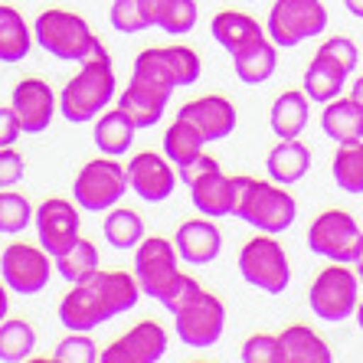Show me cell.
Returning a JSON list of instances; mask_svg holds the SVG:
<instances>
[{"label": "cell", "instance_id": "4", "mask_svg": "<svg viewBox=\"0 0 363 363\" xmlns=\"http://www.w3.org/2000/svg\"><path fill=\"white\" fill-rule=\"evenodd\" d=\"M33 40L40 43L50 56H56V60H62V62H82L101 46V40L92 33L89 20L72 13V10H62V7H50L36 17Z\"/></svg>", "mask_w": 363, "mask_h": 363}, {"label": "cell", "instance_id": "3", "mask_svg": "<svg viewBox=\"0 0 363 363\" xmlns=\"http://www.w3.org/2000/svg\"><path fill=\"white\" fill-rule=\"evenodd\" d=\"M115 89H118L115 66H111V56L105 50V43H101L89 60H82L79 72L69 79L66 89L60 92V115L69 125L95 121L111 105Z\"/></svg>", "mask_w": 363, "mask_h": 363}, {"label": "cell", "instance_id": "32", "mask_svg": "<svg viewBox=\"0 0 363 363\" xmlns=\"http://www.w3.org/2000/svg\"><path fill=\"white\" fill-rule=\"evenodd\" d=\"M203 147H206L203 135L186 118H180V115H177V121L164 131V157H167L177 170L186 167L190 161H196L203 154Z\"/></svg>", "mask_w": 363, "mask_h": 363}, {"label": "cell", "instance_id": "49", "mask_svg": "<svg viewBox=\"0 0 363 363\" xmlns=\"http://www.w3.org/2000/svg\"><path fill=\"white\" fill-rule=\"evenodd\" d=\"M354 318H357V324H360V330H363V298H360V304H357V311H354Z\"/></svg>", "mask_w": 363, "mask_h": 363}, {"label": "cell", "instance_id": "36", "mask_svg": "<svg viewBox=\"0 0 363 363\" xmlns=\"http://www.w3.org/2000/svg\"><path fill=\"white\" fill-rule=\"evenodd\" d=\"M334 184L344 194H363V141H350V144H337L334 164H330Z\"/></svg>", "mask_w": 363, "mask_h": 363}, {"label": "cell", "instance_id": "25", "mask_svg": "<svg viewBox=\"0 0 363 363\" xmlns=\"http://www.w3.org/2000/svg\"><path fill=\"white\" fill-rule=\"evenodd\" d=\"M233 69H236V79L245 85H262L275 76L279 69V46L269 40V33L259 36L255 43H249L245 50H239L233 56Z\"/></svg>", "mask_w": 363, "mask_h": 363}, {"label": "cell", "instance_id": "16", "mask_svg": "<svg viewBox=\"0 0 363 363\" xmlns=\"http://www.w3.org/2000/svg\"><path fill=\"white\" fill-rule=\"evenodd\" d=\"M128 170V186L141 196L144 203H164L177 190V167L157 151H138Z\"/></svg>", "mask_w": 363, "mask_h": 363}, {"label": "cell", "instance_id": "2", "mask_svg": "<svg viewBox=\"0 0 363 363\" xmlns=\"http://www.w3.org/2000/svg\"><path fill=\"white\" fill-rule=\"evenodd\" d=\"M233 216L259 233L279 236L295 226L298 200L288 194V186L275 180H255L249 174H239L233 177Z\"/></svg>", "mask_w": 363, "mask_h": 363}, {"label": "cell", "instance_id": "42", "mask_svg": "<svg viewBox=\"0 0 363 363\" xmlns=\"http://www.w3.org/2000/svg\"><path fill=\"white\" fill-rule=\"evenodd\" d=\"M200 291H203V285H200V281H196L194 275H184V272H180V275H177V279H174V281H170V288H167V291H164L161 298H157V301H161L170 314H177L180 308H184V304L190 301V298H196V295H200Z\"/></svg>", "mask_w": 363, "mask_h": 363}, {"label": "cell", "instance_id": "33", "mask_svg": "<svg viewBox=\"0 0 363 363\" xmlns=\"http://www.w3.org/2000/svg\"><path fill=\"white\" fill-rule=\"evenodd\" d=\"M52 265H56V272H60L69 285H79V281L92 279L95 272L101 269V259H99V249H95V242H89V239L79 236L76 242L66 249V252L52 259Z\"/></svg>", "mask_w": 363, "mask_h": 363}, {"label": "cell", "instance_id": "50", "mask_svg": "<svg viewBox=\"0 0 363 363\" xmlns=\"http://www.w3.org/2000/svg\"><path fill=\"white\" fill-rule=\"evenodd\" d=\"M249 4H252V0H249Z\"/></svg>", "mask_w": 363, "mask_h": 363}, {"label": "cell", "instance_id": "15", "mask_svg": "<svg viewBox=\"0 0 363 363\" xmlns=\"http://www.w3.org/2000/svg\"><path fill=\"white\" fill-rule=\"evenodd\" d=\"M170 350V337L161 324L141 321L101 350L99 363H157Z\"/></svg>", "mask_w": 363, "mask_h": 363}, {"label": "cell", "instance_id": "44", "mask_svg": "<svg viewBox=\"0 0 363 363\" xmlns=\"http://www.w3.org/2000/svg\"><path fill=\"white\" fill-rule=\"evenodd\" d=\"M20 135H23V125H20L17 111H13V108H4V105H0V147L17 144Z\"/></svg>", "mask_w": 363, "mask_h": 363}, {"label": "cell", "instance_id": "11", "mask_svg": "<svg viewBox=\"0 0 363 363\" xmlns=\"http://www.w3.org/2000/svg\"><path fill=\"white\" fill-rule=\"evenodd\" d=\"M174 328H177V337L194 350H210L213 344H220L223 330H226V304L220 298L203 288L196 298L180 308L174 314Z\"/></svg>", "mask_w": 363, "mask_h": 363}, {"label": "cell", "instance_id": "6", "mask_svg": "<svg viewBox=\"0 0 363 363\" xmlns=\"http://www.w3.org/2000/svg\"><path fill=\"white\" fill-rule=\"evenodd\" d=\"M308 304H311L314 318H321L324 324H340L347 318H354L357 304H360V279H357V272H350L344 262H330L311 281Z\"/></svg>", "mask_w": 363, "mask_h": 363}, {"label": "cell", "instance_id": "8", "mask_svg": "<svg viewBox=\"0 0 363 363\" xmlns=\"http://www.w3.org/2000/svg\"><path fill=\"white\" fill-rule=\"evenodd\" d=\"M328 30V7L321 0H275L269 10L265 33L279 50L301 46L311 36H321Z\"/></svg>", "mask_w": 363, "mask_h": 363}, {"label": "cell", "instance_id": "43", "mask_svg": "<svg viewBox=\"0 0 363 363\" xmlns=\"http://www.w3.org/2000/svg\"><path fill=\"white\" fill-rule=\"evenodd\" d=\"M26 174V161L23 154L10 144V147H0V190H7V186H17Z\"/></svg>", "mask_w": 363, "mask_h": 363}, {"label": "cell", "instance_id": "26", "mask_svg": "<svg viewBox=\"0 0 363 363\" xmlns=\"http://www.w3.org/2000/svg\"><path fill=\"white\" fill-rule=\"evenodd\" d=\"M321 131L337 144L363 141V108L357 105L350 95H337V99L324 101L321 111Z\"/></svg>", "mask_w": 363, "mask_h": 363}, {"label": "cell", "instance_id": "34", "mask_svg": "<svg viewBox=\"0 0 363 363\" xmlns=\"http://www.w3.org/2000/svg\"><path fill=\"white\" fill-rule=\"evenodd\" d=\"M344 85H347V72H340L337 66H330V62H324V60L314 56V60L308 62V69H304L301 92L311 101L324 105V101L337 99V95L344 92Z\"/></svg>", "mask_w": 363, "mask_h": 363}, {"label": "cell", "instance_id": "13", "mask_svg": "<svg viewBox=\"0 0 363 363\" xmlns=\"http://www.w3.org/2000/svg\"><path fill=\"white\" fill-rule=\"evenodd\" d=\"M177 275H180V255L174 249V242H167L164 236H144L135 245V279L141 285V295L157 301Z\"/></svg>", "mask_w": 363, "mask_h": 363}, {"label": "cell", "instance_id": "47", "mask_svg": "<svg viewBox=\"0 0 363 363\" xmlns=\"http://www.w3.org/2000/svg\"><path fill=\"white\" fill-rule=\"evenodd\" d=\"M344 7L354 13V17H360L363 20V0H344Z\"/></svg>", "mask_w": 363, "mask_h": 363}, {"label": "cell", "instance_id": "17", "mask_svg": "<svg viewBox=\"0 0 363 363\" xmlns=\"http://www.w3.org/2000/svg\"><path fill=\"white\" fill-rule=\"evenodd\" d=\"M10 108L17 111L26 135H43L52 125V115L60 111V95L43 79H20L13 99H10Z\"/></svg>", "mask_w": 363, "mask_h": 363}, {"label": "cell", "instance_id": "1", "mask_svg": "<svg viewBox=\"0 0 363 363\" xmlns=\"http://www.w3.org/2000/svg\"><path fill=\"white\" fill-rule=\"evenodd\" d=\"M141 301V285L135 272H95L92 279L69 288V295L60 301V324L66 330H89L108 324L111 318L131 311Z\"/></svg>", "mask_w": 363, "mask_h": 363}, {"label": "cell", "instance_id": "35", "mask_svg": "<svg viewBox=\"0 0 363 363\" xmlns=\"http://www.w3.org/2000/svg\"><path fill=\"white\" fill-rule=\"evenodd\" d=\"M36 350V328L23 318H4L0 321V363L30 360Z\"/></svg>", "mask_w": 363, "mask_h": 363}, {"label": "cell", "instance_id": "38", "mask_svg": "<svg viewBox=\"0 0 363 363\" xmlns=\"http://www.w3.org/2000/svg\"><path fill=\"white\" fill-rule=\"evenodd\" d=\"M111 26L118 33H144L151 30V10H147V0H115L111 4V13H108Z\"/></svg>", "mask_w": 363, "mask_h": 363}, {"label": "cell", "instance_id": "18", "mask_svg": "<svg viewBox=\"0 0 363 363\" xmlns=\"http://www.w3.org/2000/svg\"><path fill=\"white\" fill-rule=\"evenodd\" d=\"M170 95H174L170 89H164V85L131 72L128 89H121V95H118V108L125 111L128 118H131V125L141 131V128H154L164 118Z\"/></svg>", "mask_w": 363, "mask_h": 363}, {"label": "cell", "instance_id": "48", "mask_svg": "<svg viewBox=\"0 0 363 363\" xmlns=\"http://www.w3.org/2000/svg\"><path fill=\"white\" fill-rule=\"evenodd\" d=\"M354 272H357V279H360V285H363V249H360V255L354 259Z\"/></svg>", "mask_w": 363, "mask_h": 363}, {"label": "cell", "instance_id": "28", "mask_svg": "<svg viewBox=\"0 0 363 363\" xmlns=\"http://www.w3.org/2000/svg\"><path fill=\"white\" fill-rule=\"evenodd\" d=\"M135 135L138 128L131 125V118L121 108H105L95 118V147L101 154H108V157H121V154L131 151Z\"/></svg>", "mask_w": 363, "mask_h": 363}, {"label": "cell", "instance_id": "19", "mask_svg": "<svg viewBox=\"0 0 363 363\" xmlns=\"http://www.w3.org/2000/svg\"><path fill=\"white\" fill-rule=\"evenodd\" d=\"M180 118H186L190 125L203 135V141H226L236 131V105L226 95H200V99L186 101L180 108Z\"/></svg>", "mask_w": 363, "mask_h": 363}, {"label": "cell", "instance_id": "46", "mask_svg": "<svg viewBox=\"0 0 363 363\" xmlns=\"http://www.w3.org/2000/svg\"><path fill=\"white\" fill-rule=\"evenodd\" d=\"M350 99H354L357 105H360V108H363V76H357L354 89H350Z\"/></svg>", "mask_w": 363, "mask_h": 363}, {"label": "cell", "instance_id": "41", "mask_svg": "<svg viewBox=\"0 0 363 363\" xmlns=\"http://www.w3.org/2000/svg\"><path fill=\"white\" fill-rule=\"evenodd\" d=\"M242 363H279V334H252L239 350Z\"/></svg>", "mask_w": 363, "mask_h": 363}, {"label": "cell", "instance_id": "14", "mask_svg": "<svg viewBox=\"0 0 363 363\" xmlns=\"http://www.w3.org/2000/svg\"><path fill=\"white\" fill-rule=\"evenodd\" d=\"M33 223H36V239L46 252L56 259L79 239V206L76 200H62V196H50L43 200L33 210Z\"/></svg>", "mask_w": 363, "mask_h": 363}, {"label": "cell", "instance_id": "23", "mask_svg": "<svg viewBox=\"0 0 363 363\" xmlns=\"http://www.w3.org/2000/svg\"><path fill=\"white\" fill-rule=\"evenodd\" d=\"M311 121V99L301 92V89H288L279 99L272 101L269 111V125L275 131L279 141H288V138H301V131Z\"/></svg>", "mask_w": 363, "mask_h": 363}, {"label": "cell", "instance_id": "10", "mask_svg": "<svg viewBox=\"0 0 363 363\" xmlns=\"http://www.w3.org/2000/svg\"><path fill=\"white\" fill-rule=\"evenodd\" d=\"M308 249L330 262L354 265V259L363 249V229L347 210H324L308 226Z\"/></svg>", "mask_w": 363, "mask_h": 363}, {"label": "cell", "instance_id": "30", "mask_svg": "<svg viewBox=\"0 0 363 363\" xmlns=\"http://www.w3.org/2000/svg\"><path fill=\"white\" fill-rule=\"evenodd\" d=\"M147 10H151V23L170 36L194 33V26L200 23L196 0H147Z\"/></svg>", "mask_w": 363, "mask_h": 363}, {"label": "cell", "instance_id": "24", "mask_svg": "<svg viewBox=\"0 0 363 363\" xmlns=\"http://www.w3.org/2000/svg\"><path fill=\"white\" fill-rule=\"evenodd\" d=\"M265 170H269V180L281 186H291L298 180L308 177L311 170V151L308 144H301L298 138H288V141H279L265 157Z\"/></svg>", "mask_w": 363, "mask_h": 363}, {"label": "cell", "instance_id": "27", "mask_svg": "<svg viewBox=\"0 0 363 363\" xmlns=\"http://www.w3.org/2000/svg\"><path fill=\"white\" fill-rule=\"evenodd\" d=\"M210 33L229 56H236V52L245 50L249 43H255L259 36H265L262 26H259V20L249 17V13H242V10H220L210 23Z\"/></svg>", "mask_w": 363, "mask_h": 363}, {"label": "cell", "instance_id": "9", "mask_svg": "<svg viewBox=\"0 0 363 363\" xmlns=\"http://www.w3.org/2000/svg\"><path fill=\"white\" fill-rule=\"evenodd\" d=\"M131 72L174 92V89H186V85L200 82L203 62L196 50H190L184 43H174V46H151V50L138 52Z\"/></svg>", "mask_w": 363, "mask_h": 363}, {"label": "cell", "instance_id": "7", "mask_svg": "<svg viewBox=\"0 0 363 363\" xmlns=\"http://www.w3.org/2000/svg\"><path fill=\"white\" fill-rule=\"evenodd\" d=\"M239 272L252 288L265 295H281L291 281V262H288L285 245L272 233H259L242 245L239 252Z\"/></svg>", "mask_w": 363, "mask_h": 363}, {"label": "cell", "instance_id": "31", "mask_svg": "<svg viewBox=\"0 0 363 363\" xmlns=\"http://www.w3.org/2000/svg\"><path fill=\"white\" fill-rule=\"evenodd\" d=\"M101 233H105V242L111 249H135L147 233H144V216L138 210H128V206H111L105 223H101Z\"/></svg>", "mask_w": 363, "mask_h": 363}, {"label": "cell", "instance_id": "21", "mask_svg": "<svg viewBox=\"0 0 363 363\" xmlns=\"http://www.w3.org/2000/svg\"><path fill=\"white\" fill-rule=\"evenodd\" d=\"M186 186H190V200H194L200 216H210V220L233 216V177L223 174L220 164L196 174Z\"/></svg>", "mask_w": 363, "mask_h": 363}, {"label": "cell", "instance_id": "40", "mask_svg": "<svg viewBox=\"0 0 363 363\" xmlns=\"http://www.w3.org/2000/svg\"><path fill=\"white\" fill-rule=\"evenodd\" d=\"M314 56L330 62V66H337L340 72H347V76L360 66V50H357V43L350 40V36H330V40H324L321 46H318Z\"/></svg>", "mask_w": 363, "mask_h": 363}, {"label": "cell", "instance_id": "12", "mask_svg": "<svg viewBox=\"0 0 363 363\" xmlns=\"http://www.w3.org/2000/svg\"><path fill=\"white\" fill-rule=\"evenodd\" d=\"M0 279L13 295H40L52 279V255L43 245L10 242L0 252Z\"/></svg>", "mask_w": 363, "mask_h": 363}, {"label": "cell", "instance_id": "29", "mask_svg": "<svg viewBox=\"0 0 363 363\" xmlns=\"http://www.w3.org/2000/svg\"><path fill=\"white\" fill-rule=\"evenodd\" d=\"M33 30L23 13L10 4H0V62H23L33 50Z\"/></svg>", "mask_w": 363, "mask_h": 363}, {"label": "cell", "instance_id": "5", "mask_svg": "<svg viewBox=\"0 0 363 363\" xmlns=\"http://www.w3.org/2000/svg\"><path fill=\"white\" fill-rule=\"evenodd\" d=\"M125 194H128V170L125 164H118V157H108V154L89 161L72 180L76 206L85 213H108L111 206H118V200Z\"/></svg>", "mask_w": 363, "mask_h": 363}, {"label": "cell", "instance_id": "20", "mask_svg": "<svg viewBox=\"0 0 363 363\" xmlns=\"http://www.w3.org/2000/svg\"><path fill=\"white\" fill-rule=\"evenodd\" d=\"M174 249L186 265H210L220 259L223 252V229L203 216V220H186L177 226L174 236Z\"/></svg>", "mask_w": 363, "mask_h": 363}, {"label": "cell", "instance_id": "39", "mask_svg": "<svg viewBox=\"0 0 363 363\" xmlns=\"http://www.w3.org/2000/svg\"><path fill=\"white\" fill-rule=\"evenodd\" d=\"M99 357L101 350L89 330H69V337H62L52 350L56 363H99Z\"/></svg>", "mask_w": 363, "mask_h": 363}, {"label": "cell", "instance_id": "37", "mask_svg": "<svg viewBox=\"0 0 363 363\" xmlns=\"http://www.w3.org/2000/svg\"><path fill=\"white\" fill-rule=\"evenodd\" d=\"M33 223V206L23 194H13V186H7L0 194V236H17Z\"/></svg>", "mask_w": 363, "mask_h": 363}, {"label": "cell", "instance_id": "22", "mask_svg": "<svg viewBox=\"0 0 363 363\" xmlns=\"http://www.w3.org/2000/svg\"><path fill=\"white\" fill-rule=\"evenodd\" d=\"M328 340L308 324H288L279 330V363H330Z\"/></svg>", "mask_w": 363, "mask_h": 363}, {"label": "cell", "instance_id": "45", "mask_svg": "<svg viewBox=\"0 0 363 363\" xmlns=\"http://www.w3.org/2000/svg\"><path fill=\"white\" fill-rule=\"evenodd\" d=\"M7 314H10V288L0 281V321H4Z\"/></svg>", "mask_w": 363, "mask_h": 363}]
</instances>
